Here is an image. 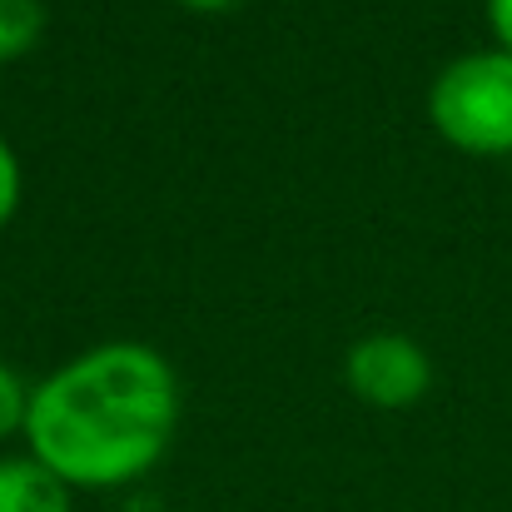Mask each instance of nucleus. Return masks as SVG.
<instances>
[{"label": "nucleus", "mask_w": 512, "mask_h": 512, "mask_svg": "<svg viewBox=\"0 0 512 512\" xmlns=\"http://www.w3.org/2000/svg\"><path fill=\"white\" fill-rule=\"evenodd\" d=\"M483 10H488V25H493L498 45L512 50V0H483Z\"/></svg>", "instance_id": "6e6552de"}, {"label": "nucleus", "mask_w": 512, "mask_h": 512, "mask_svg": "<svg viewBox=\"0 0 512 512\" xmlns=\"http://www.w3.org/2000/svg\"><path fill=\"white\" fill-rule=\"evenodd\" d=\"M433 130L468 155H512V50H463L428 85Z\"/></svg>", "instance_id": "f03ea898"}, {"label": "nucleus", "mask_w": 512, "mask_h": 512, "mask_svg": "<svg viewBox=\"0 0 512 512\" xmlns=\"http://www.w3.org/2000/svg\"><path fill=\"white\" fill-rule=\"evenodd\" d=\"M25 413H30V383L15 373V363L0 358V443L10 433H25Z\"/></svg>", "instance_id": "423d86ee"}, {"label": "nucleus", "mask_w": 512, "mask_h": 512, "mask_svg": "<svg viewBox=\"0 0 512 512\" xmlns=\"http://www.w3.org/2000/svg\"><path fill=\"white\" fill-rule=\"evenodd\" d=\"M45 0H0V65L20 60L35 50V40L45 35Z\"/></svg>", "instance_id": "39448f33"}, {"label": "nucleus", "mask_w": 512, "mask_h": 512, "mask_svg": "<svg viewBox=\"0 0 512 512\" xmlns=\"http://www.w3.org/2000/svg\"><path fill=\"white\" fill-rule=\"evenodd\" d=\"M179 378L150 343L115 339L65 358L30 388L25 448L70 493L125 488L174 443Z\"/></svg>", "instance_id": "f257e3e1"}, {"label": "nucleus", "mask_w": 512, "mask_h": 512, "mask_svg": "<svg viewBox=\"0 0 512 512\" xmlns=\"http://www.w3.org/2000/svg\"><path fill=\"white\" fill-rule=\"evenodd\" d=\"M343 378L353 398H363L368 408H413L433 388V358L418 339L398 329H378L348 343Z\"/></svg>", "instance_id": "7ed1b4c3"}, {"label": "nucleus", "mask_w": 512, "mask_h": 512, "mask_svg": "<svg viewBox=\"0 0 512 512\" xmlns=\"http://www.w3.org/2000/svg\"><path fill=\"white\" fill-rule=\"evenodd\" d=\"M15 204H20V160H15V150L5 145V135H0V229L10 224Z\"/></svg>", "instance_id": "0eeeda50"}, {"label": "nucleus", "mask_w": 512, "mask_h": 512, "mask_svg": "<svg viewBox=\"0 0 512 512\" xmlns=\"http://www.w3.org/2000/svg\"><path fill=\"white\" fill-rule=\"evenodd\" d=\"M0 512H75L70 488L30 453L0 458Z\"/></svg>", "instance_id": "20e7f679"}, {"label": "nucleus", "mask_w": 512, "mask_h": 512, "mask_svg": "<svg viewBox=\"0 0 512 512\" xmlns=\"http://www.w3.org/2000/svg\"><path fill=\"white\" fill-rule=\"evenodd\" d=\"M174 5H184V10H234L239 0H174Z\"/></svg>", "instance_id": "1a4fd4ad"}]
</instances>
